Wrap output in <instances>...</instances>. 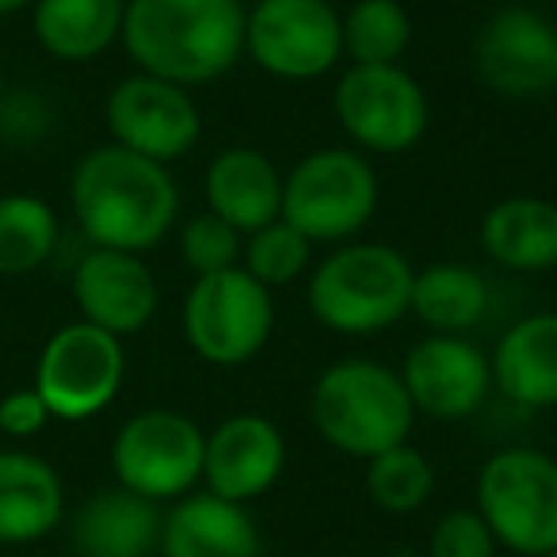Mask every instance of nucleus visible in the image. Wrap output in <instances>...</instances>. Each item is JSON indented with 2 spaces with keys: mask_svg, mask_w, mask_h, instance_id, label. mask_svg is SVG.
Returning a JSON list of instances; mask_svg holds the SVG:
<instances>
[{
  "mask_svg": "<svg viewBox=\"0 0 557 557\" xmlns=\"http://www.w3.org/2000/svg\"><path fill=\"white\" fill-rule=\"evenodd\" d=\"M70 207L92 248L141 256L176 225L180 187L169 164L108 141L77 161L70 176Z\"/></svg>",
  "mask_w": 557,
  "mask_h": 557,
  "instance_id": "nucleus-1",
  "label": "nucleus"
},
{
  "mask_svg": "<svg viewBox=\"0 0 557 557\" xmlns=\"http://www.w3.org/2000/svg\"><path fill=\"white\" fill-rule=\"evenodd\" d=\"M240 0H126L123 47L138 73L199 88L245 58Z\"/></svg>",
  "mask_w": 557,
  "mask_h": 557,
  "instance_id": "nucleus-2",
  "label": "nucleus"
},
{
  "mask_svg": "<svg viewBox=\"0 0 557 557\" xmlns=\"http://www.w3.org/2000/svg\"><path fill=\"white\" fill-rule=\"evenodd\" d=\"M310 420L333 450L348 458L382 455L409 443L417 409L401 374L379 359H336L318 374L310 394Z\"/></svg>",
  "mask_w": 557,
  "mask_h": 557,
  "instance_id": "nucleus-3",
  "label": "nucleus"
},
{
  "mask_svg": "<svg viewBox=\"0 0 557 557\" xmlns=\"http://www.w3.org/2000/svg\"><path fill=\"white\" fill-rule=\"evenodd\" d=\"M409 256L382 240H344L310 271V313L336 336H379L409 313Z\"/></svg>",
  "mask_w": 557,
  "mask_h": 557,
  "instance_id": "nucleus-4",
  "label": "nucleus"
},
{
  "mask_svg": "<svg viewBox=\"0 0 557 557\" xmlns=\"http://www.w3.org/2000/svg\"><path fill=\"white\" fill-rule=\"evenodd\" d=\"M473 508L496 546L519 557L557 549V458L534 447H504L478 470Z\"/></svg>",
  "mask_w": 557,
  "mask_h": 557,
  "instance_id": "nucleus-5",
  "label": "nucleus"
},
{
  "mask_svg": "<svg viewBox=\"0 0 557 557\" xmlns=\"http://www.w3.org/2000/svg\"><path fill=\"white\" fill-rule=\"evenodd\" d=\"M379 176L359 149H318L283 176V222L313 245H344L379 210Z\"/></svg>",
  "mask_w": 557,
  "mask_h": 557,
  "instance_id": "nucleus-6",
  "label": "nucleus"
},
{
  "mask_svg": "<svg viewBox=\"0 0 557 557\" xmlns=\"http://www.w3.org/2000/svg\"><path fill=\"white\" fill-rule=\"evenodd\" d=\"M184 341L210 367H245L275 333V302L245 268L199 275L184 298Z\"/></svg>",
  "mask_w": 557,
  "mask_h": 557,
  "instance_id": "nucleus-7",
  "label": "nucleus"
},
{
  "mask_svg": "<svg viewBox=\"0 0 557 557\" xmlns=\"http://www.w3.org/2000/svg\"><path fill=\"white\" fill-rule=\"evenodd\" d=\"M333 115L363 153H409L428 134L432 103L401 65H348L333 88Z\"/></svg>",
  "mask_w": 557,
  "mask_h": 557,
  "instance_id": "nucleus-8",
  "label": "nucleus"
},
{
  "mask_svg": "<svg viewBox=\"0 0 557 557\" xmlns=\"http://www.w3.org/2000/svg\"><path fill=\"white\" fill-rule=\"evenodd\" d=\"M207 432L187 412L141 409L111 440L115 481L153 504L180 500L202 481Z\"/></svg>",
  "mask_w": 557,
  "mask_h": 557,
  "instance_id": "nucleus-9",
  "label": "nucleus"
},
{
  "mask_svg": "<svg viewBox=\"0 0 557 557\" xmlns=\"http://www.w3.org/2000/svg\"><path fill=\"white\" fill-rule=\"evenodd\" d=\"M126 379L123 341L88 321L62 325L35 363V394L54 420H92L119 397Z\"/></svg>",
  "mask_w": 557,
  "mask_h": 557,
  "instance_id": "nucleus-10",
  "label": "nucleus"
},
{
  "mask_svg": "<svg viewBox=\"0 0 557 557\" xmlns=\"http://www.w3.org/2000/svg\"><path fill=\"white\" fill-rule=\"evenodd\" d=\"M245 54L268 77L318 81L344 62V20L329 0H256Z\"/></svg>",
  "mask_w": 557,
  "mask_h": 557,
  "instance_id": "nucleus-11",
  "label": "nucleus"
},
{
  "mask_svg": "<svg viewBox=\"0 0 557 557\" xmlns=\"http://www.w3.org/2000/svg\"><path fill=\"white\" fill-rule=\"evenodd\" d=\"M481 85L504 100H539L557 88V24L539 9L504 4L473 39Z\"/></svg>",
  "mask_w": 557,
  "mask_h": 557,
  "instance_id": "nucleus-12",
  "label": "nucleus"
},
{
  "mask_svg": "<svg viewBox=\"0 0 557 557\" xmlns=\"http://www.w3.org/2000/svg\"><path fill=\"white\" fill-rule=\"evenodd\" d=\"M111 141L157 164L187 157L202 138V111L187 88L172 81L131 73L108 92L103 103Z\"/></svg>",
  "mask_w": 557,
  "mask_h": 557,
  "instance_id": "nucleus-13",
  "label": "nucleus"
},
{
  "mask_svg": "<svg viewBox=\"0 0 557 557\" xmlns=\"http://www.w3.org/2000/svg\"><path fill=\"white\" fill-rule=\"evenodd\" d=\"M401 382L417 417L470 420L493 394V363L470 336L432 333L409 348L401 363Z\"/></svg>",
  "mask_w": 557,
  "mask_h": 557,
  "instance_id": "nucleus-14",
  "label": "nucleus"
},
{
  "mask_svg": "<svg viewBox=\"0 0 557 557\" xmlns=\"http://www.w3.org/2000/svg\"><path fill=\"white\" fill-rule=\"evenodd\" d=\"M73 302L81 310V321L123 341L153 321L161 287L141 256L88 248L73 271Z\"/></svg>",
  "mask_w": 557,
  "mask_h": 557,
  "instance_id": "nucleus-15",
  "label": "nucleus"
},
{
  "mask_svg": "<svg viewBox=\"0 0 557 557\" xmlns=\"http://www.w3.org/2000/svg\"><path fill=\"white\" fill-rule=\"evenodd\" d=\"M287 470V440L275 420L260 412L225 417L214 432H207L202 455V481L207 493L233 504H252Z\"/></svg>",
  "mask_w": 557,
  "mask_h": 557,
  "instance_id": "nucleus-16",
  "label": "nucleus"
},
{
  "mask_svg": "<svg viewBox=\"0 0 557 557\" xmlns=\"http://www.w3.org/2000/svg\"><path fill=\"white\" fill-rule=\"evenodd\" d=\"M161 557H263V534L248 504L214 493H187L172 500L161 523Z\"/></svg>",
  "mask_w": 557,
  "mask_h": 557,
  "instance_id": "nucleus-17",
  "label": "nucleus"
},
{
  "mask_svg": "<svg viewBox=\"0 0 557 557\" xmlns=\"http://www.w3.org/2000/svg\"><path fill=\"white\" fill-rule=\"evenodd\" d=\"M202 195H207L210 214L222 218L225 225H233L240 237L283 218V172L260 149H222L207 164Z\"/></svg>",
  "mask_w": 557,
  "mask_h": 557,
  "instance_id": "nucleus-18",
  "label": "nucleus"
},
{
  "mask_svg": "<svg viewBox=\"0 0 557 557\" xmlns=\"http://www.w3.org/2000/svg\"><path fill=\"white\" fill-rule=\"evenodd\" d=\"M493 389L519 409H557V310L527 313L504 329L488 356Z\"/></svg>",
  "mask_w": 557,
  "mask_h": 557,
  "instance_id": "nucleus-19",
  "label": "nucleus"
},
{
  "mask_svg": "<svg viewBox=\"0 0 557 557\" xmlns=\"http://www.w3.org/2000/svg\"><path fill=\"white\" fill-rule=\"evenodd\" d=\"M161 504L123 485L100 488L73 516L77 557H153L161 549Z\"/></svg>",
  "mask_w": 557,
  "mask_h": 557,
  "instance_id": "nucleus-20",
  "label": "nucleus"
},
{
  "mask_svg": "<svg viewBox=\"0 0 557 557\" xmlns=\"http://www.w3.org/2000/svg\"><path fill=\"white\" fill-rule=\"evenodd\" d=\"M65 485L47 458L32 450H0V546H27L58 531Z\"/></svg>",
  "mask_w": 557,
  "mask_h": 557,
  "instance_id": "nucleus-21",
  "label": "nucleus"
},
{
  "mask_svg": "<svg viewBox=\"0 0 557 557\" xmlns=\"http://www.w3.org/2000/svg\"><path fill=\"white\" fill-rule=\"evenodd\" d=\"M481 248L504 271H539L557 268V202L539 195H511L481 218Z\"/></svg>",
  "mask_w": 557,
  "mask_h": 557,
  "instance_id": "nucleus-22",
  "label": "nucleus"
},
{
  "mask_svg": "<svg viewBox=\"0 0 557 557\" xmlns=\"http://www.w3.org/2000/svg\"><path fill=\"white\" fill-rule=\"evenodd\" d=\"M126 0H35L32 27L39 47L65 65L96 62L123 39Z\"/></svg>",
  "mask_w": 557,
  "mask_h": 557,
  "instance_id": "nucleus-23",
  "label": "nucleus"
},
{
  "mask_svg": "<svg viewBox=\"0 0 557 557\" xmlns=\"http://www.w3.org/2000/svg\"><path fill=\"white\" fill-rule=\"evenodd\" d=\"M409 313L432 333L466 336L488 313V278L462 260H440L417 268Z\"/></svg>",
  "mask_w": 557,
  "mask_h": 557,
  "instance_id": "nucleus-24",
  "label": "nucleus"
},
{
  "mask_svg": "<svg viewBox=\"0 0 557 557\" xmlns=\"http://www.w3.org/2000/svg\"><path fill=\"white\" fill-rule=\"evenodd\" d=\"M58 248V214L39 195H0V275L39 271Z\"/></svg>",
  "mask_w": 557,
  "mask_h": 557,
  "instance_id": "nucleus-25",
  "label": "nucleus"
},
{
  "mask_svg": "<svg viewBox=\"0 0 557 557\" xmlns=\"http://www.w3.org/2000/svg\"><path fill=\"white\" fill-rule=\"evenodd\" d=\"M341 20L351 65H401L412 42V16L401 0H356Z\"/></svg>",
  "mask_w": 557,
  "mask_h": 557,
  "instance_id": "nucleus-26",
  "label": "nucleus"
},
{
  "mask_svg": "<svg viewBox=\"0 0 557 557\" xmlns=\"http://www.w3.org/2000/svg\"><path fill=\"white\" fill-rule=\"evenodd\" d=\"M363 466V485L374 508L389 511V516H412V511H420L432 500L435 466L412 443L382 450V455L367 458Z\"/></svg>",
  "mask_w": 557,
  "mask_h": 557,
  "instance_id": "nucleus-27",
  "label": "nucleus"
},
{
  "mask_svg": "<svg viewBox=\"0 0 557 557\" xmlns=\"http://www.w3.org/2000/svg\"><path fill=\"white\" fill-rule=\"evenodd\" d=\"M313 248L318 245L306 233H298L295 225L278 218V222L248 233L245 248H240V268L268 290L287 287V283H298L313 271Z\"/></svg>",
  "mask_w": 557,
  "mask_h": 557,
  "instance_id": "nucleus-28",
  "label": "nucleus"
},
{
  "mask_svg": "<svg viewBox=\"0 0 557 557\" xmlns=\"http://www.w3.org/2000/svg\"><path fill=\"white\" fill-rule=\"evenodd\" d=\"M240 248H245V237H240L233 225H225L222 218L210 214V210L195 214L191 222L180 230V256H184V263L191 268L195 278L237 268Z\"/></svg>",
  "mask_w": 557,
  "mask_h": 557,
  "instance_id": "nucleus-29",
  "label": "nucleus"
},
{
  "mask_svg": "<svg viewBox=\"0 0 557 557\" xmlns=\"http://www.w3.org/2000/svg\"><path fill=\"white\" fill-rule=\"evenodd\" d=\"M496 539L478 508H450L428 534V557H496Z\"/></svg>",
  "mask_w": 557,
  "mask_h": 557,
  "instance_id": "nucleus-30",
  "label": "nucleus"
},
{
  "mask_svg": "<svg viewBox=\"0 0 557 557\" xmlns=\"http://www.w3.org/2000/svg\"><path fill=\"white\" fill-rule=\"evenodd\" d=\"M50 409L39 394L32 389H12V394L0 397V432L12 435V440H32L42 428L50 424Z\"/></svg>",
  "mask_w": 557,
  "mask_h": 557,
  "instance_id": "nucleus-31",
  "label": "nucleus"
},
{
  "mask_svg": "<svg viewBox=\"0 0 557 557\" xmlns=\"http://www.w3.org/2000/svg\"><path fill=\"white\" fill-rule=\"evenodd\" d=\"M35 0H0V16H12V12H24L32 9Z\"/></svg>",
  "mask_w": 557,
  "mask_h": 557,
  "instance_id": "nucleus-32",
  "label": "nucleus"
},
{
  "mask_svg": "<svg viewBox=\"0 0 557 557\" xmlns=\"http://www.w3.org/2000/svg\"><path fill=\"white\" fill-rule=\"evenodd\" d=\"M542 557H557V549H549V554H542Z\"/></svg>",
  "mask_w": 557,
  "mask_h": 557,
  "instance_id": "nucleus-33",
  "label": "nucleus"
},
{
  "mask_svg": "<svg viewBox=\"0 0 557 557\" xmlns=\"http://www.w3.org/2000/svg\"><path fill=\"white\" fill-rule=\"evenodd\" d=\"M554 96H557V88H554Z\"/></svg>",
  "mask_w": 557,
  "mask_h": 557,
  "instance_id": "nucleus-34",
  "label": "nucleus"
}]
</instances>
